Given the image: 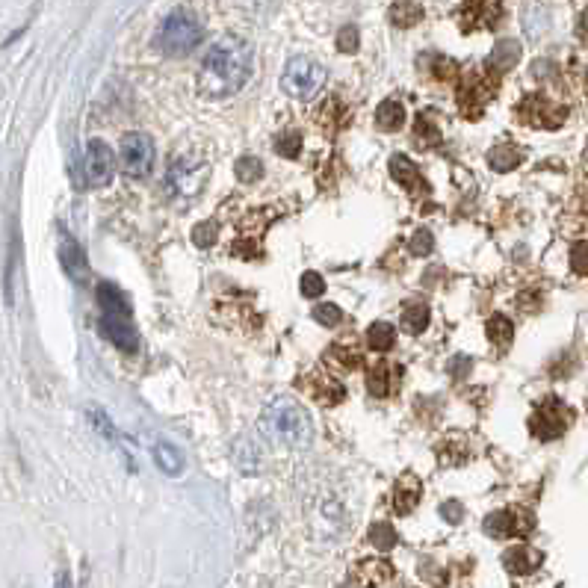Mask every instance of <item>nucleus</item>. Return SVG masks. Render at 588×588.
Returning a JSON list of instances; mask_svg holds the SVG:
<instances>
[{
    "instance_id": "obj_1",
    "label": "nucleus",
    "mask_w": 588,
    "mask_h": 588,
    "mask_svg": "<svg viewBox=\"0 0 588 588\" xmlns=\"http://www.w3.org/2000/svg\"><path fill=\"white\" fill-rule=\"evenodd\" d=\"M255 51L240 36H222L210 45L198 66L196 89L207 101H225L234 98L252 77Z\"/></svg>"
},
{
    "instance_id": "obj_2",
    "label": "nucleus",
    "mask_w": 588,
    "mask_h": 588,
    "mask_svg": "<svg viewBox=\"0 0 588 588\" xmlns=\"http://www.w3.org/2000/svg\"><path fill=\"white\" fill-rule=\"evenodd\" d=\"M261 432L278 447L305 450L314 438V420L305 405H299L296 399L278 396L263 408Z\"/></svg>"
},
{
    "instance_id": "obj_3",
    "label": "nucleus",
    "mask_w": 588,
    "mask_h": 588,
    "mask_svg": "<svg viewBox=\"0 0 588 588\" xmlns=\"http://www.w3.org/2000/svg\"><path fill=\"white\" fill-rule=\"evenodd\" d=\"M201 39H204V27H201L196 15L190 9H175L163 18L154 45L163 57L181 60V57H190L196 51Z\"/></svg>"
},
{
    "instance_id": "obj_4",
    "label": "nucleus",
    "mask_w": 588,
    "mask_h": 588,
    "mask_svg": "<svg viewBox=\"0 0 588 588\" xmlns=\"http://www.w3.org/2000/svg\"><path fill=\"white\" fill-rule=\"evenodd\" d=\"M326 86V68L311 57H293L287 60L281 74V89L296 101H311Z\"/></svg>"
},
{
    "instance_id": "obj_5",
    "label": "nucleus",
    "mask_w": 588,
    "mask_h": 588,
    "mask_svg": "<svg viewBox=\"0 0 588 588\" xmlns=\"http://www.w3.org/2000/svg\"><path fill=\"white\" fill-rule=\"evenodd\" d=\"M574 423V411L559 399V396H547L541 399L532 414H529V432L538 438V441H556L562 438Z\"/></svg>"
},
{
    "instance_id": "obj_6",
    "label": "nucleus",
    "mask_w": 588,
    "mask_h": 588,
    "mask_svg": "<svg viewBox=\"0 0 588 588\" xmlns=\"http://www.w3.org/2000/svg\"><path fill=\"white\" fill-rule=\"evenodd\" d=\"M497 86H500V77L491 74L485 66L479 68V71H470L461 80V86H458V110H461V116L479 119L485 113L491 95L497 92Z\"/></svg>"
},
{
    "instance_id": "obj_7",
    "label": "nucleus",
    "mask_w": 588,
    "mask_h": 588,
    "mask_svg": "<svg viewBox=\"0 0 588 588\" xmlns=\"http://www.w3.org/2000/svg\"><path fill=\"white\" fill-rule=\"evenodd\" d=\"M518 119L529 128H544V131L550 128L553 131L568 119V107L556 104L553 98H547L541 92H532L518 104Z\"/></svg>"
},
{
    "instance_id": "obj_8",
    "label": "nucleus",
    "mask_w": 588,
    "mask_h": 588,
    "mask_svg": "<svg viewBox=\"0 0 588 588\" xmlns=\"http://www.w3.org/2000/svg\"><path fill=\"white\" fill-rule=\"evenodd\" d=\"M119 160H122V172L131 178H145L154 166V142L145 133H125L122 136V148H119Z\"/></svg>"
},
{
    "instance_id": "obj_9",
    "label": "nucleus",
    "mask_w": 588,
    "mask_h": 588,
    "mask_svg": "<svg viewBox=\"0 0 588 588\" xmlns=\"http://www.w3.org/2000/svg\"><path fill=\"white\" fill-rule=\"evenodd\" d=\"M83 172L89 187H107L116 178V154L104 139H92L83 154Z\"/></svg>"
},
{
    "instance_id": "obj_10",
    "label": "nucleus",
    "mask_w": 588,
    "mask_h": 588,
    "mask_svg": "<svg viewBox=\"0 0 588 588\" xmlns=\"http://www.w3.org/2000/svg\"><path fill=\"white\" fill-rule=\"evenodd\" d=\"M503 18V3L500 0H467L458 9V21L464 33L473 30H494Z\"/></svg>"
},
{
    "instance_id": "obj_11",
    "label": "nucleus",
    "mask_w": 588,
    "mask_h": 588,
    "mask_svg": "<svg viewBox=\"0 0 588 588\" xmlns=\"http://www.w3.org/2000/svg\"><path fill=\"white\" fill-rule=\"evenodd\" d=\"M399 382H402V367L388 361V358H379L367 370V388H370L373 396H379V399H388V396L399 391Z\"/></svg>"
},
{
    "instance_id": "obj_12",
    "label": "nucleus",
    "mask_w": 588,
    "mask_h": 588,
    "mask_svg": "<svg viewBox=\"0 0 588 588\" xmlns=\"http://www.w3.org/2000/svg\"><path fill=\"white\" fill-rule=\"evenodd\" d=\"M532 529V518L521 512V509H503L485 518V532L491 538H512V535H523Z\"/></svg>"
},
{
    "instance_id": "obj_13",
    "label": "nucleus",
    "mask_w": 588,
    "mask_h": 588,
    "mask_svg": "<svg viewBox=\"0 0 588 588\" xmlns=\"http://www.w3.org/2000/svg\"><path fill=\"white\" fill-rule=\"evenodd\" d=\"M98 326H101L104 337H107L116 349H122V352H136V349H139V334H136V328H133L131 317L101 314Z\"/></svg>"
},
{
    "instance_id": "obj_14",
    "label": "nucleus",
    "mask_w": 588,
    "mask_h": 588,
    "mask_svg": "<svg viewBox=\"0 0 588 588\" xmlns=\"http://www.w3.org/2000/svg\"><path fill=\"white\" fill-rule=\"evenodd\" d=\"M302 388L305 393L317 402V405H340L346 399V388L343 382H337L334 376H326V373H311L308 379H302Z\"/></svg>"
},
{
    "instance_id": "obj_15",
    "label": "nucleus",
    "mask_w": 588,
    "mask_h": 588,
    "mask_svg": "<svg viewBox=\"0 0 588 588\" xmlns=\"http://www.w3.org/2000/svg\"><path fill=\"white\" fill-rule=\"evenodd\" d=\"M391 175L393 181H396L399 187H405V193H411V196H426V193H429V184H426L423 172H420L405 154L391 157Z\"/></svg>"
},
{
    "instance_id": "obj_16",
    "label": "nucleus",
    "mask_w": 588,
    "mask_h": 588,
    "mask_svg": "<svg viewBox=\"0 0 588 588\" xmlns=\"http://www.w3.org/2000/svg\"><path fill=\"white\" fill-rule=\"evenodd\" d=\"M420 497H423L420 479L411 476V473H405V476L396 482V488H393V509H396V515H411V512L417 509Z\"/></svg>"
},
{
    "instance_id": "obj_17",
    "label": "nucleus",
    "mask_w": 588,
    "mask_h": 588,
    "mask_svg": "<svg viewBox=\"0 0 588 588\" xmlns=\"http://www.w3.org/2000/svg\"><path fill=\"white\" fill-rule=\"evenodd\" d=\"M391 577L393 568L391 562H385V559H367V562H361V565L355 568V574H352V580L361 588H376L379 583H388Z\"/></svg>"
},
{
    "instance_id": "obj_18",
    "label": "nucleus",
    "mask_w": 588,
    "mask_h": 588,
    "mask_svg": "<svg viewBox=\"0 0 588 588\" xmlns=\"http://www.w3.org/2000/svg\"><path fill=\"white\" fill-rule=\"evenodd\" d=\"M518 60H521V45H518L515 39H506V42H500V45L491 51V57L485 60V68H488L491 74L503 77L509 68L518 66Z\"/></svg>"
},
{
    "instance_id": "obj_19",
    "label": "nucleus",
    "mask_w": 588,
    "mask_h": 588,
    "mask_svg": "<svg viewBox=\"0 0 588 588\" xmlns=\"http://www.w3.org/2000/svg\"><path fill=\"white\" fill-rule=\"evenodd\" d=\"M426 18L423 6L417 0H393L391 9H388V21L399 30H408V27H417L420 21Z\"/></svg>"
},
{
    "instance_id": "obj_20",
    "label": "nucleus",
    "mask_w": 588,
    "mask_h": 588,
    "mask_svg": "<svg viewBox=\"0 0 588 588\" xmlns=\"http://www.w3.org/2000/svg\"><path fill=\"white\" fill-rule=\"evenodd\" d=\"M95 296H98L101 314H113V317H131V305H128V299L122 296V290H119V287H113V284L101 281V284H98V290H95Z\"/></svg>"
},
{
    "instance_id": "obj_21",
    "label": "nucleus",
    "mask_w": 588,
    "mask_h": 588,
    "mask_svg": "<svg viewBox=\"0 0 588 588\" xmlns=\"http://www.w3.org/2000/svg\"><path fill=\"white\" fill-rule=\"evenodd\" d=\"M503 565H506V571H512V574H532L538 565H541V553H535V550H529V547H512V550H506V556H503Z\"/></svg>"
},
{
    "instance_id": "obj_22",
    "label": "nucleus",
    "mask_w": 588,
    "mask_h": 588,
    "mask_svg": "<svg viewBox=\"0 0 588 588\" xmlns=\"http://www.w3.org/2000/svg\"><path fill=\"white\" fill-rule=\"evenodd\" d=\"M523 160V151L518 145H512V142H500V145H494L491 151H488V163H491V169H497V172H512V169H518Z\"/></svg>"
},
{
    "instance_id": "obj_23",
    "label": "nucleus",
    "mask_w": 588,
    "mask_h": 588,
    "mask_svg": "<svg viewBox=\"0 0 588 588\" xmlns=\"http://www.w3.org/2000/svg\"><path fill=\"white\" fill-rule=\"evenodd\" d=\"M376 125L385 133L402 131L405 128V107H402V101H396V98L382 101L379 110H376Z\"/></svg>"
},
{
    "instance_id": "obj_24",
    "label": "nucleus",
    "mask_w": 588,
    "mask_h": 588,
    "mask_svg": "<svg viewBox=\"0 0 588 588\" xmlns=\"http://www.w3.org/2000/svg\"><path fill=\"white\" fill-rule=\"evenodd\" d=\"M63 263H66V272L74 278V281H86V272H89V266H86V258H83V252H80V246L74 243V240H66L63 243Z\"/></svg>"
},
{
    "instance_id": "obj_25",
    "label": "nucleus",
    "mask_w": 588,
    "mask_h": 588,
    "mask_svg": "<svg viewBox=\"0 0 588 588\" xmlns=\"http://www.w3.org/2000/svg\"><path fill=\"white\" fill-rule=\"evenodd\" d=\"M485 334H488V340H491L494 346L506 349V346L512 343V337H515V326H512V320H509V317L494 314V317L488 320V326H485Z\"/></svg>"
},
{
    "instance_id": "obj_26",
    "label": "nucleus",
    "mask_w": 588,
    "mask_h": 588,
    "mask_svg": "<svg viewBox=\"0 0 588 588\" xmlns=\"http://www.w3.org/2000/svg\"><path fill=\"white\" fill-rule=\"evenodd\" d=\"M320 122L326 125V128H343L346 122H349V107L337 98V95H331L326 104H323V110H320Z\"/></svg>"
},
{
    "instance_id": "obj_27",
    "label": "nucleus",
    "mask_w": 588,
    "mask_h": 588,
    "mask_svg": "<svg viewBox=\"0 0 588 588\" xmlns=\"http://www.w3.org/2000/svg\"><path fill=\"white\" fill-rule=\"evenodd\" d=\"M154 458H157L160 470L169 473V476H178V473L184 470V456H181L172 444H166V441H160V444L154 447Z\"/></svg>"
},
{
    "instance_id": "obj_28",
    "label": "nucleus",
    "mask_w": 588,
    "mask_h": 588,
    "mask_svg": "<svg viewBox=\"0 0 588 588\" xmlns=\"http://www.w3.org/2000/svg\"><path fill=\"white\" fill-rule=\"evenodd\" d=\"M367 343L373 352H391L393 343H396V331H393L391 323H373L370 331H367Z\"/></svg>"
},
{
    "instance_id": "obj_29",
    "label": "nucleus",
    "mask_w": 588,
    "mask_h": 588,
    "mask_svg": "<svg viewBox=\"0 0 588 588\" xmlns=\"http://www.w3.org/2000/svg\"><path fill=\"white\" fill-rule=\"evenodd\" d=\"M426 326H429V305L417 302V305H408V308L402 311V328H405L408 334H423Z\"/></svg>"
},
{
    "instance_id": "obj_30",
    "label": "nucleus",
    "mask_w": 588,
    "mask_h": 588,
    "mask_svg": "<svg viewBox=\"0 0 588 588\" xmlns=\"http://www.w3.org/2000/svg\"><path fill=\"white\" fill-rule=\"evenodd\" d=\"M275 151H278L281 157H287V160H296V157L302 154V133L296 131V128L284 131L275 139Z\"/></svg>"
},
{
    "instance_id": "obj_31",
    "label": "nucleus",
    "mask_w": 588,
    "mask_h": 588,
    "mask_svg": "<svg viewBox=\"0 0 588 588\" xmlns=\"http://www.w3.org/2000/svg\"><path fill=\"white\" fill-rule=\"evenodd\" d=\"M370 544L382 553H388L391 547H396V529L391 523H373L370 526Z\"/></svg>"
},
{
    "instance_id": "obj_32",
    "label": "nucleus",
    "mask_w": 588,
    "mask_h": 588,
    "mask_svg": "<svg viewBox=\"0 0 588 588\" xmlns=\"http://www.w3.org/2000/svg\"><path fill=\"white\" fill-rule=\"evenodd\" d=\"M237 178L243 181V184H255V181H261L263 178V163L255 157V154H246V157H240L237 160Z\"/></svg>"
},
{
    "instance_id": "obj_33",
    "label": "nucleus",
    "mask_w": 588,
    "mask_h": 588,
    "mask_svg": "<svg viewBox=\"0 0 588 588\" xmlns=\"http://www.w3.org/2000/svg\"><path fill=\"white\" fill-rule=\"evenodd\" d=\"M328 355H334V358H337V364H340V367H346V370H355V367L361 364V358H364V355H361V349H358V346H352V343H337L334 349H328ZM334 358H331V361H334Z\"/></svg>"
},
{
    "instance_id": "obj_34",
    "label": "nucleus",
    "mask_w": 588,
    "mask_h": 588,
    "mask_svg": "<svg viewBox=\"0 0 588 588\" xmlns=\"http://www.w3.org/2000/svg\"><path fill=\"white\" fill-rule=\"evenodd\" d=\"M358 45H361L358 27H355V24L340 27V33H337V51H343V54H355V51H358Z\"/></svg>"
},
{
    "instance_id": "obj_35",
    "label": "nucleus",
    "mask_w": 588,
    "mask_h": 588,
    "mask_svg": "<svg viewBox=\"0 0 588 588\" xmlns=\"http://www.w3.org/2000/svg\"><path fill=\"white\" fill-rule=\"evenodd\" d=\"M314 320H317L320 326L334 328L343 323V311H340L337 305H320V308H314Z\"/></svg>"
},
{
    "instance_id": "obj_36",
    "label": "nucleus",
    "mask_w": 588,
    "mask_h": 588,
    "mask_svg": "<svg viewBox=\"0 0 588 588\" xmlns=\"http://www.w3.org/2000/svg\"><path fill=\"white\" fill-rule=\"evenodd\" d=\"M323 290H326V281H323L320 272H305L302 275V296L317 299V296H323Z\"/></svg>"
},
{
    "instance_id": "obj_37",
    "label": "nucleus",
    "mask_w": 588,
    "mask_h": 588,
    "mask_svg": "<svg viewBox=\"0 0 588 588\" xmlns=\"http://www.w3.org/2000/svg\"><path fill=\"white\" fill-rule=\"evenodd\" d=\"M432 246H435L432 234H429V231H417V234L411 237V243H408V252L417 255V258H426V255L432 252Z\"/></svg>"
},
{
    "instance_id": "obj_38",
    "label": "nucleus",
    "mask_w": 588,
    "mask_h": 588,
    "mask_svg": "<svg viewBox=\"0 0 588 588\" xmlns=\"http://www.w3.org/2000/svg\"><path fill=\"white\" fill-rule=\"evenodd\" d=\"M571 269L577 275H588V240H580L574 249H571Z\"/></svg>"
},
{
    "instance_id": "obj_39",
    "label": "nucleus",
    "mask_w": 588,
    "mask_h": 588,
    "mask_svg": "<svg viewBox=\"0 0 588 588\" xmlns=\"http://www.w3.org/2000/svg\"><path fill=\"white\" fill-rule=\"evenodd\" d=\"M193 240H196L201 249H207L213 240H216V222H201L193 228Z\"/></svg>"
},
{
    "instance_id": "obj_40",
    "label": "nucleus",
    "mask_w": 588,
    "mask_h": 588,
    "mask_svg": "<svg viewBox=\"0 0 588 588\" xmlns=\"http://www.w3.org/2000/svg\"><path fill=\"white\" fill-rule=\"evenodd\" d=\"M420 139H432V145H435V142H441V133H438L435 122H432L426 113H423V116H420V122H417V142H420Z\"/></svg>"
},
{
    "instance_id": "obj_41",
    "label": "nucleus",
    "mask_w": 588,
    "mask_h": 588,
    "mask_svg": "<svg viewBox=\"0 0 588 588\" xmlns=\"http://www.w3.org/2000/svg\"><path fill=\"white\" fill-rule=\"evenodd\" d=\"M441 515H444L450 523H458L461 518H464V509H461L458 503H444V506H441Z\"/></svg>"
},
{
    "instance_id": "obj_42",
    "label": "nucleus",
    "mask_w": 588,
    "mask_h": 588,
    "mask_svg": "<svg viewBox=\"0 0 588 588\" xmlns=\"http://www.w3.org/2000/svg\"><path fill=\"white\" fill-rule=\"evenodd\" d=\"M467 370H470V361H467L464 355H458L456 361L450 364V373H453L456 379H464V376H467Z\"/></svg>"
},
{
    "instance_id": "obj_43",
    "label": "nucleus",
    "mask_w": 588,
    "mask_h": 588,
    "mask_svg": "<svg viewBox=\"0 0 588 588\" xmlns=\"http://www.w3.org/2000/svg\"><path fill=\"white\" fill-rule=\"evenodd\" d=\"M577 36L583 39V42H588V9L580 15V24H577Z\"/></svg>"
},
{
    "instance_id": "obj_44",
    "label": "nucleus",
    "mask_w": 588,
    "mask_h": 588,
    "mask_svg": "<svg viewBox=\"0 0 588 588\" xmlns=\"http://www.w3.org/2000/svg\"><path fill=\"white\" fill-rule=\"evenodd\" d=\"M57 588H71V577H68L66 571L57 574Z\"/></svg>"
},
{
    "instance_id": "obj_45",
    "label": "nucleus",
    "mask_w": 588,
    "mask_h": 588,
    "mask_svg": "<svg viewBox=\"0 0 588 588\" xmlns=\"http://www.w3.org/2000/svg\"><path fill=\"white\" fill-rule=\"evenodd\" d=\"M586 89H588V77H586Z\"/></svg>"
}]
</instances>
